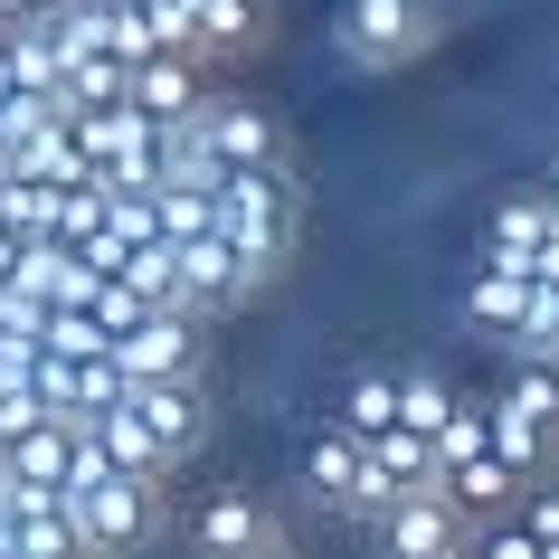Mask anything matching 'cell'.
I'll return each mask as SVG.
<instances>
[{
    "mask_svg": "<svg viewBox=\"0 0 559 559\" xmlns=\"http://www.w3.org/2000/svg\"><path fill=\"white\" fill-rule=\"evenodd\" d=\"M559 228V209H550V190H522V200H502L493 209V237H484V257H502V265H522L540 237Z\"/></svg>",
    "mask_w": 559,
    "mask_h": 559,
    "instance_id": "ffe728a7",
    "label": "cell"
},
{
    "mask_svg": "<svg viewBox=\"0 0 559 559\" xmlns=\"http://www.w3.org/2000/svg\"><path fill=\"white\" fill-rule=\"evenodd\" d=\"M370 522H380L389 559H455V550L474 540V522L437 493V484H408V493H399V502H380Z\"/></svg>",
    "mask_w": 559,
    "mask_h": 559,
    "instance_id": "52a82bcc",
    "label": "cell"
},
{
    "mask_svg": "<svg viewBox=\"0 0 559 559\" xmlns=\"http://www.w3.org/2000/svg\"><path fill=\"white\" fill-rule=\"evenodd\" d=\"M540 559H559V540H540Z\"/></svg>",
    "mask_w": 559,
    "mask_h": 559,
    "instance_id": "f1b7e54d",
    "label": "cell"
},
{
    "mask_svg": "<svg viewBox=\"0 0 559 559\" xmlns=\"http://www.w3.org/2000/svg\"><path fill=\"white\" fill-rule=\"evenodd\" d=\"M417 38H427V0H342L332 10V48L352 67H399L417 58Z\"/></svg>",
    "mask_w": 559,
    "mask_h": 559,
    "instance_id": "8992f818",
    "label": "cell"
},
{
    "mask_svg": "<svg viewBox=\"0 0 559 559\" xmlns=\"http://www.w3.org/2000/svg\"><path fill=\"white\" fill-rule=\"evenodd\" d=\"M342 437H380V427H399V370H360L352 389H342V417H332Z\"/></svg>",
    "mask_w": 559,
    "mask_h": 559,
    "instance_id": "7402d4cb",
    "label": "cell"
},
{
    "mask_svg": "<svg viewBox=\"0 0 559 559\" xmlns=\"http://www.w3.org/2000/svg\"><path fill=\"white\" fill-rule=\"evenodd\" d=\"M265 285H275V265H265V257H237V247H228L218 228L171 237V304H190L200 323L237 313V304H257Z\"/></svg>",
    "mask_w": 559,
    "mask_h": 559,
    "instance_id": "3957f363",
    "label": "cell"
},
{
    "mask_svg": "<svg viewBox=\"0 0 559 559\" xmlns=\"http://www.w3.org/2000/svg\"><path fill=\"white\" fill-rule=\"evenodd\" d=\"M76 427L105 445V465H123V474H171V455L152 445V427L123 408V399H115V408H95V417H76Z\"/></svg>",
    "mask_w": 559,
    "mask_h": 559,
    "instance_id": "ac0fdd59",
    "label": "cell"
},
{
    "mask_svg": "<svg viewBox=\"0 0 559 559\" xmlns=\"http://www.w3.org/2000/svg\"><path fill=\"white\" fill-rule=\"evenodd\" d=\"M200 95H209V67L190 58V48H152V58L123 67V105H133V115H152V123H180Z\"/></svg>",
    "mask_w": 559,
    "mask_h": 559,
    "instance_id": "30bf717a",
    "label": "cell"
},
{
    "mask_svg": "<svg viewBox=\"0 0 559 559\" xmlns=\"http://www.w3.org/2000/svg\"><path fill=\"white\" fill-rule=\"evenodd\" d=\"M152 209H162V237L218 228V190H190V180H152Z\"/></svg>",
    "mask_w": 559,
    "mask_h": 559,
    "instance_id": "cb8c5ba5",
    "label": "cell"
},
{
    "mask_svg": "<svg viewBox=\"0 0 559 559\" xmlns=\"http://www.w3.org/2000/svg\"><path fill=\"white\" fill-rule=\"evenodd\" d=\"M455 559H465V550H455Z\"/></svg>",
    "mask_w": 559,
    "mask_h": 559,
    "instance_id": "d6a6232c",
    "label": "cell"
},
{
    "mask_svg": "<svg viewBox=\"0 0 559 559\" xmlns=\"http://www.w3.org/2000/svg\"><path fill=\"white\" fill-rule=\"evenodd\" d=\"M550 370H559V342H550Z\"/></svg>",
    "mask_w": 559,
    "mask_h": 559,
    "instance_id": "4dcf8cb0",
    "label": "cell"
},
{
    "mask_svg": "<svg viewBox=\"0 0 559 559\" xmlns=\"http://www.w3.org/2000/svg\"><path fill=\"white\" fill-rule=\"evenodd\" d=\"M522 295H531V275H522V265L484 257V265H474V285H465V323L502 342V332H512V313H522Z\"/></svg>",
    "mask_w": 559,
    "mask_h": 559,
    "instance_id": "d6986e66",
    "label": "cell"
},
{
    "mask_svg": "<svg viewBox=\"0 0 559 559\" xmlns=\"http://www.w3.org/2000/svg\"><path fill=\"white\" fill-rule=\"evenodd\" d=\"M180 133L200 152H218V162H275V152H285V123L265 115V105H247V95H218V86L180 115Z\"/></svg>",
    "mask_w": 559,
    "mask_h": 559,
    "instance_id": "ba28073f",
    "label": "cell"
},
{
    "mask_svg": "<svg viewBox=\"0 0 559 559\" xmlns=\"http://www.w3.org/2000/svg\"><path fill=\"white\" fill-rule=\"evenodd\" d=\"M123 408L152 427V445L162 455H200V437H209V389H200V370H171V380H123Z\"/></svg>",
    "mask_w": 559,
    "mask_h": 559,
    "instance_id": "9c48e42d",
    "label": "cell"
},
{
    "mask_svg": "<svg viewBox=\"0 0 559 559\" xmlns=\"http://www.w3.org/2000/svg\"><path fill=\"white\" fill-rule=\"evenodd\" d=\"M76 152H86L95 180H123V190H152L162 180V152H171V123L133 115V105H86V115H67Z\"/></svg>",
    "mask_w": 559,
    "mask_h": 559,
    "instance_id": "277c9868",
    "label": "cell"
},
{
    "mask_svg": "<svg viewBox=\"0 0 559 559\" xmlns=\"http://www.w3.org/2000/svg\"><path fill=\"white\" fill-rule=\"evenodd\" d=\"M445 408H455V389H445L437 370H399V427H417V437H427Z\"/></svg>",
    "mask_w": 559,
    "mask_h": 559,
    "instance_id": "484cf974",
    "label": "cell"
},
{
    "mask_svg": "<svg viewBox=\"0 0 559 559\" xmlns=\"http://www.w3.org/2000/svg\"><path fill=\"white\" fill-rule=\"evenodd\" d=\"M180 531H190V550H200V559H265V502L247 493V484H218Z\"/></svg>",
    "mask_w": 559,
    "mask_h": 559,
    "instance_id": "7c38bea8",
    "label": "cell"
},
{
    "mask_svg": "<svg viewBox=\"0 0 559 559\" xmlns=\"http://www.w3.org/2000/svg\"><path fill=\"white\" fill-rule=\"evenodd\" d=\"M0 559H86V540H76V522H67L58 493H0Z\"/></svg>",
    "mask_w": 559,
    "mask_h": 559,
    "instance_id": "8fae6325",
    "label": "cell"
},
{
    "mask_svg": "<svg viewBox=\"0 0 559 559\" xmlns=\"http://www.w3.org/2000/svg\"><path fill=\"white\" fill-rule=\"evenodd\" d=\"M67 445H76V417H29L20 437L0 445V465H10L20 493H58L67 484Z\"/></svg>",
    "mask_w": 559,
    "mask_h": 559,
    "instance_id": "5bb4252c",
    "label": "cell"
},
{
    "mask_svg": "<svg viewBox=\"0 0 559 559\" xmlns=\"http://www.w3.org/2000/svg\"><path fill=\"white\" fill-rule=\"evenodd\" d=\"M465 559H540V531L522 522V512H484L465 540Z\"/></svg>",
    "mask_w": 559,
    "mask_h": 559,
    "instance_id": "d4e9b609",
    "label": "cell"
},
{
    "mask_svg": "<svg viewBox=\"0 0 559 559\" xmlns=\"http://www.w3.org/2000/svg\"><path fill=\"white\" fill-rule=\"evenodd\" d=\"M247 48H265V0H200L190 10V58L200 67H228Z\"/></svg>",
    "mask_w": 559,
    "mask_h": 559,
    "instance_id": "9a60e30c",
    "label": "cell"
},
{
    "mask_svg": "<svg viewBox=\"0 0 559 559\" xmlns=\"http://www.w3.org/2000/svg\"><path fill=\"white\" fill-rule=\"evenodd\" d=\"M550 209H559V180H550Z\"/></svg>",
    "mask_w": 559,
    "mask_h": 559,
    "instance_id": "f546056e",
    "label": "cell"
},
{
    "mask_svg": "<svg viewBox=\"0 0 559 559\" xmlns=\"http://www.w3.org/2000/svg\"><path fill=\"white\" fill-rule=\"evenodd\" d=\"M295 228H304V180L285 171V152H275V162H228V171H218V237H228L237 257L285 265L295 257Z\"/></svg>",
    "mask_w": 559,
    "mask_h": 559,
    "instance_id": "7a4b0ae2",
    "label": "cell"
},
{
    "mask_svg": "<svg viewBox=\"0 0 559 559\" xmlns=\"http://www.w3.org/2000/svg\"><path fill=\"white\" fill-rule=\"evenodd\" d=\"M180 10H200V0H180Z\"/></svg>",
    "mask_w": 559,
    "mask_h": 559,
    "instance_id": "1f68e13d",
    "label": "cell"
},
{
    "mask_svg": "<svg viewBox=\"0 0 559 559\" xmlns=\"http://www.w3.org/2000/svg\"><path fill=\"white\" fill-rule=\"evenodd\" d=\"M512 502H522V522L540 531V540H559V493H512Z\"/></svg>",
    "mask_w": 559,
    "mask_h": 559,
    "instance_id": "83f0119b",
    "label": "cell"
},
{
    "mask_svg": "<svg viewBox=\"0 0 559 559\" xmlns=\"http://www.w3.org/2000/svg\"><path fill=\"white\" fill-rule=\"evenodd\" d=\"M67 522H76V540H86V559H133L152 540V531L171 522V474H86V484H67Z\"/></svg>",
    "mask_w": 559,
    "mask_h": 559,
    "instance_id": "6da1fadb",
    "label": "cell"
},
{
    "mask_svg": "<svg viewBox=\"0 0 559 559\" xmlns=\"http://www.w3.org/2000/svg\"><path fill=\"white\" fill-rule=\"evenodd\" d=\"M531 474H512L493 455V445H474V455H455V465H437V493L465 512V522H484V512H512V493H522Z\"/></svg>",
    "mask_w": 559,
    "mask_h": 559,
    "instance_id": "4fadbf2b",
    "label": "cell"
},
{
    "mask_svg": "<svg viewBox=\"0 0 559 559\" xmlns=\"http://www.w3.org/2000/svg\"><path fill=\"white\" fill-rule=\"evenodd\" d=\"M360 484H370V455H360V437L323 427V437L304 445V493H313V502H332V512H360Z\"/></svg>",
    "mask_w": 559,
    "mask_h": 559,
    "instance_id": "2e32d148",
    "label": "cell"
},
{
    "mask_svg": "<svg viewBox=\"0 0 559 559\" xmlns=\"http://www.w3.org/2000/svg\"><path fill=\"white\" fill-rule=\"evenodd\" d=\"M0 171H29V180H86V152H76V133H67V115H48V123H29L20 143H0Z\"/></svg>",
    "mask_w": 559,
    "mask_h": 559,
    "instance_id": "e0dca14e",
    "label": "cell"
},
{
    "mask_svg": "<svg viewBox=\"0 0 559 559\" xmlns=\"http://www.w3.org/2000/svg\"><path fill=\"white\" fill-rule=\"evenodd\" d=\"M502 408L540 417V427L559 437V370H550V360H502Z\"/></svg>",
    "mask_w": 559,
    "mask_h": 559,
    "instance_id": "603a6c76",
    "label": "cell"
},
{
    "mask_svg": "<svg viewBox=\"0 0 559 559\" xmlns=\"http://www.w3.org/2000/svg\"><path fill=\"white\" fill-rule=\"evenodd\" d=\"M105 228H115L123 247L162 237V209H152V190H123V180H105Z\"/></svg>",
    "mask_w": 559,
    "mask_h": 559,
    "instance_id": "4316f807",
    "label": "cell"
},
{
    "mask_svg": "<svg viewBox=\"0 0 559 559\" xmlns=\"http://www.w3.org/2000/svg\"><path fill=\"white\" fill-rule=\"evenodd\" d=\"M484 445H493V455H502L512 474H540V465L559 455V437H550V427H540V417H522V408H502V399H493V417H484Z\"/></svg>",
    "mask_w": 559,
    "mask_h": 559,
    "instance_id": "44dd1931",
    "label": "cell"
},
{
    "mask_svg": "<svg viewBox=\"0 0 559 559\" xmlns=\"http://www.w3.org/2000/svg\"><path fill=\"white\" fill-rule=\"evenodd\" d=\"M200 342H209V323L190 304H143L115 332V370L123 380H171V370H200Z\"/></svg>",
    "mask_w": 559,
    "mask_h": 559,
    "instance_id": "5b68a950",
    "label": "cell"
}]
</instances>
